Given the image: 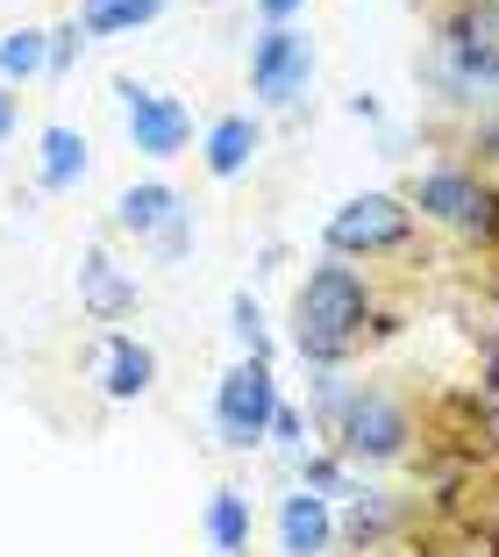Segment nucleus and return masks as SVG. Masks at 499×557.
I'll list each match as a JSON object with an SVG mask.
<instances>
[{"label": "nucleus", "instance_id": "nucleus-1", "mask_svg": "<svg viewBox=\"0 0 499 557\" xmlns=\"http://www.w3.org/2000/svg\"><path fill=\"white\" fill-rule=\"evenodd\" d=\"M371 322V278L357 264L328 258L300 278V294H292V344H300L307 364H336L342 350H357Z\"/></svg>", "mask_w": 499, "mask_h": 557}, {"label": "nucleus", "instance_id": "nucleus-2", "mask_svg": "<svg viewBox=\"0 0 499 557\" xmlns=\"http://www.w3.org/2000/svg\"><path fill=\"white\" fill-rule=\"evenodd\" d=\"M428 86L442 100H464V108H499V15L485 0H457L435 22Z\"/></svg>", "mask_w": 499, "mask_h": 557}, {"label": "nucleus", "instance_id": "nucleus-3", "mask_svg": "<svg viewBox=\"0 0 499 557\" xmlns=\"http://www.w3.org/2000/svg\"><path fill=\"white\" fill-rule=\"evenodd\" d=\"M407 443H414V414H407L400 394H386V386L342 394V408H336V458L342 465H392V458H407Z\"/></svg>", "mask_w": 499, "mask_h": 557}, {"label": "nucleus", "instance_id": "nucleus-4", "mask_svg": "<svg viewBox=\"0 0 499 557\" xmlns=\"http://www.w3.org/2000/svg\"><path fill=\"white\" fill-rule=\"evenodd\" d=\"M328 258H378V250H400L414 236V208L400 194H357L328 214Z\"/></svg>", "mask_w": 499, "mask_h": 557}, {"label": "nucleus", "instance_id": "nucleus-5", "mask_svg": "<svg viewBox=\"0 0 499 557\" xmlns=\"http://www.w3.org/2000/svg\"><path fill=\"white\" fill-rule=\"evenodd\" d=\"M414 208L428 222H442V230H464V236H492V222H499V194L478 172H464V164H428L414 180Z\"/></svg>", "mask_w": 499, "mask_h": 557}, {"label": "nucleus", "instance_id": "nucleus-6", "mask_svg": "<svg viewBox=\"0 0 499 557\" xmlns=\"http://www.w3.org/2000/svg\"><path fill=\"white\" fill-rule=\"evenodd\" d=\"M272 408H278L272 358H242L236 372L222 379V394H214V429H222L228 450H250V443H264V429H272Z\"/></svg>", "mask_w": 499, "mask_h": 557}, {"label": "nucleus", "instance_id": "nucleus-7", "mask_svg": "<svg viewBox=\"0 0 499 557\" xmlns=\"http://www.w3.org/2000/svg\"><path fill=\"white\" fill-rule=\"evenodd\" d=\"M307 79H314V44H307L292 22H272V29L258 36V50H250V94H258L264 108H292V100L307 94Z\"/></svg>", "mask_w": 499, "mask_h": 557}, {"label": "nucleus", "instance_id": "nucleus-8", "mask_svg": "<svg viewBox=\"0 0 499 557\" xmlns=\"http://www.w3.org/2000/svg\"><path fill=\"white\" fill-rule=\"evenodd\" d=\"M114 94H122V115H129V136H136L144 158H178V150H186L194 115H186L172 94H150V86H136V79H122Z\"/></svg>", "mask_w": 499, "mask_h": 557}, {"label": "nucleus", "instance_id": "nucleus-9", "mask_svg": "<svg viewBox=\"0 0 499 557\" xmlns=\"http://www.w3.org/2000/svg\"><path fill=\"white\" fill-rule=\"evenodd\" d=\"M328 543H336V508L307 486L286 493L278 500V550L286 557H328Z\"/></svg>", "mask_w": 499, "mask_h": 557}, {"label": "nucleus", "instance_id": "nucleus-10", "mask_svg": "<svg viewBox=\"0 0 499 557\" xmlns=\"http://www.w3.org/2000/svg\"><path fill=\"white\" fill-rule=\"evenodd\" d=\"M114 222H122L129 236H164L172 222H186V200H178L164 180H144V186H129V194L114 200Z\"/></svg>", "mask_w": 499, "mask_h": 557}, {"label": "nucleus", "instance_id": "nucleus-11", "mask_svg": "<svg viewBox=\"0 0 499 557\" xmlns=\"http://www.w3.org/2000/svg\"><path fill=\"white\" fill-rule=\"evenodd\" d=\"M400 500H392V493H364V486H357L350 493V515H342V543H357V550H378V543H386L392 536V522H400Z\"/></svg>", "mask_w": 499, "mask_h": 557}, {"label": "nucleus", "instance_id": "nucleus-12", "mask_svg": "<svg viewBox=\"0 0 499 557\" xmlns=\"http://www.w3.org/2000/svg\"><path fill=\"white\" fill-rule=\"evenodd\" d=\"M79 286H86V308H93L100 322H114V314H129V308H136V278H122V272H114V258H108V250H86Z\"/></svg>", "mask_w": 499, "mask_h": 557}, {"label": "nucleus", "instance_id": "nucleus-13", "mask_svg": "<svg viewBox=\"0 0 499 557\" xmlns=\"http://www.w3.org/2000/svg\"><path fill=\"white\" fill-rule=\"evenodd\" d=\"M150 379H158V358H150L136 336H108V400H136V394H150Z\"/></svg>", "mask_w": 499, "mask_h": 557}, {"label": "nucleus", "instance_id": "nucleus-14", "mask_svg": "<svg viewBox=\"0 0 499 557\" xmlns=\"http://www.w3.org/2000/svg\"><path fill=\"white\" fill-rule=\"evenodd\" d=\"M208 543L214 557H250V500L236 486H214L208 500Z\"/></svg>", "mask_w": 499, "mask_h": 557}, {"label": "nucleus", "instance_id": "nucleus-15", "mask_svg": "<svg viewBox=\"0 0 499 557\" xmlns=\"http://www.w3.org/2000/svg\"><path fill=\"white\" fill-rule=\"evenodd\" d=\"M250 158H258V122H250V115H222L208 129V172H214V180H236Z\"/></svg>", "mask_w": 499, "mask_h": 557}, {"label": "nucleus", "instance_id": "nucleus-16", "mask_svg": "<svg viewBox=\"0 0 499 557\" xmlns=\"http://www.w3.org/2000/svg\"><path fill=\"white\" fill-rule=\"evenodd\" d=\"M164 15V0H86L79 8V36H129L144 22Z\"/></svg>", "mask_w": 499, "mask_h": 557}, {"label": "nucleus", "instance_id": "nucleus-17", "mask_svg": "<svg viewBox=\"0 0 499 557\" xmlns=\"http://www.w3.org/2000/svg\"><path fill=\"white\" fill-rule=\"evenodd\" d=\"M79 172H86V136L79 129H43V186L50 194H65V186H79Z\"/></svg>", "mask_w": 499, "mask_h": 557}, {"label": "nucleus", "instance_id": "nucleus-18", "mask_svg": "<svg viewBox=\"0 0 499 557\" xmlns=\"http://www.w3.org/2000/svg\"><path fill=\"white\" fill-rule=\"evenodd\" d=\"M50 65V36L43 29H15L0 36V79H29V72Z\"/></svg>", "mask_w": 499, "mask_h": 557}, {"label": "nucleus", "instance_id": "nucleus-19", "mask_svg": "<svg viewBox=\"0 0 499 557\" xmlns=\"http://www.w3.org/2000/svg\"><path fill=\"white\" fill-rule=\"evenodd\" d=\"M228 308H236V336H242V350H250V358H272V329H264L258 300H250V294H236Z\"/></svg>", "mask_w": 499, "mask_h": 557}, {"label": "nucleus", "instance_id": "nucleus-20", "mask_svg": "<svg viewBox=\"0 0 499 557\" xmlns=\"http://www.w3.org/2000/svg\"><path fill=\"white\" fill-rule=\"evenodd\" d=\"M300 486L322 493V500H328V493H357L350 472H342V458H300Z\"/></svg>", "mask_w": 499, "mask_h": 557}, {"label": "nucleus", "instance_id": "nucleus-21", "mask_svg": "<svg viewBox=\"0 0 499 557\" xmlns=\"http://www.w3.org/2000/svg\"><path fill=\"white\" fill-rule=\"evenodd\" d=\"M272 436L286 443V450H300V414H292L286 400H278V408H272Z\"/></svg>", "mask_w": 499, "mask_h": 557}, {"label": "nucleus", "instance_id": "nucleus-22", "mask_svg": "<svg viewBox=\"0 0 499 557\" xmlns=\"http://www.w3.org/2000/svg\"><path fill=\"white\" fill-rule=\"evenodd\" d=\"M72 44H79V22H72V29H50V72L72 65Z\"/></svg>", "mask_w": 499, "mask_h": 557}, {"label": "nucleus", "instance_id": "nucleus-23", "mask_svg": "<svg viewBox=\"0 0 499 557\" xmlns=\"http://www.w3.org/2000/svg\"><path fill=\"white\" fill-rule=\"evenodd\" d=\"M471 150H478V158H499V115H485L478 129H471Z\"/></svg>", "mask_w": 499, "mask_h": 557}, {"label": "nucleus", "instance_id": "nucleus-24", "mask_svg": "<svg viewBox=\"0 0 499 557\" xmlns=\"http://www.w3.org/2000/svg\"><path fill=\"white\" fill-rule=\"evenodd\" d=\"M8 129H15V94L0 86V144H8Z\"/></svg>", "mask_w": 499, "mask_h": 557}, {"label": "nucleus", "instance_id": "nucleus-25", "mask_svg": "<svg viewBox=\"0 0 499 557\" xmlns=\"http://www.w3.org/2000/svg\"><path fill=\"white\" fill-rule=\"evenodd\" d=\"M485 8H492V15H499V0H485Z\"/></svg>", "mask_w": 499, "mask_h": 557}]
</instances>
